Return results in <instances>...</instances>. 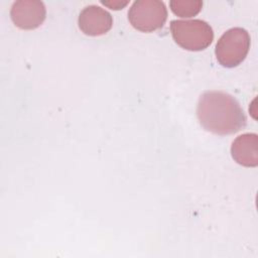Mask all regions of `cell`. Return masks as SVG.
Returning <instances> with one entry per match:
<instances>
[{"label":"cell","mask_w":258,"mask_h":258,"mask_svg":"<svg viewBox=\"0 0 258 258\" xmlns=\"http://www.w3.org/2000/svg\"><path fill=\"white\" fill-rule=\"evenodd\" d=\"M78 24L86 35L99 36L111 29L113 18L104 8L97 5H89L80 12Z\"/></svg>","instance_id":"8992f818"},{"label":"cell","mask_w":258,"mask_h":258,"mask_svg":"<svg viewBox=\"0 0 258 258\" xmlns=\"http://www.w3.org/2000/svg\"><path fill=\"white\" fill-rule=\"evenodd\" d=\"M13 23L21 29H35L42 24L46 16V9L42 1L18 0L10 9Z\"/></svg>","instance_id":"5b68a950"},{"label":"cell","mask_w":258,"mask_h":258,"mask_svg":"<svg viewBox=\"0 0 258 258\" xmlns=\"http://www.w3.org/2000/svg\"><path fill=\"white\" fill-rule=\"evenodd\" d=\"M101 3L104 4L105 6H108L111 9L119 10V9H122L123 7H125L129 2L128 1H119V0H114V1H104V0H102Z\"/></svg>","instance_id":"9c48e42d"},{"label":"cell","mask_w":258,"mask_h":258,"mask_svg":"<svg viewBox=\"0 0 258 258\" xmlns=\"http://www.w3.org/2000/svg\"><path fill=\"white\" fill-rule=\"evenodd\" d=\"M233 159L240 165L255 167L258 165V135L244 133L236 137L231 145Z\"/></svg>","instance_id":"52a82bcc"},{"label":"cell","mask_w":258,"mask_h":258,"mask_svg":"<svg viewBox=\"0 0 258 258\" xmlns=\"http://www.w3.org/2000/svg\"><path fill=\"white\" fill-rule=\"evenodd\" d=\"M131 25L142 32H151L163 26L167 19V9L160 0H136L128 11Z\"/></svg>","instance_id":"277c9868"},{"label":"cell","mask_w":258,"mask_h":258,"mask_svg":"<svg viewBox=\"0 0 258 258\" xmlns=\"http://www.w3.org/2000/svg\"><path fill=\"white\" fill-rule=\"evenodd\" d=\"M169 6L171 11L183 18L197 15L203 7V1L201 0H170Z\"/></svg>","instance_id":"ba28073f"},{"label":"cell","mask_w":258,"mask_h":258,"mask_svg":"<svg viewBox=\"0 0 258 258\" xmlns=\"http://www.w3.org/2000/svg\"><path fill=\"white\" fill-rule=\"evenodd\" d=\"M170 31L174 41L180 47L191 51L207 48L214 39L212 26L202 19L172 20Z\"/></svg>","instance_id":"7a4b0ae2"},{"label":"cell","mask_w":258,"mask_h":258,"mask_svg":"<svg viewBox=\"0 0 258 258\" xmlns=\"http://www.w3.org/2000/svg\"><path fill=\"white\" fill-rule=\"evenodd\" d=\"M249 48L250 35L248 31L242 27H233L219 38L215 53L223 67L234 68L245 59Z\"/></svg>","instance_id":"3957f363"},{"label":"cell","mask_w":258,"mask_h":258,"mask_svg":"<svg viewBox=\"0 0 258 258\" xmlns=\"http://www.w3.org/2000/svg\"><path fill=\"white\" fill-rule=\"evenodd\" d=\"M197 115L203 128L217 135H230L246 126V115L239 102L223 91L202 94Z\"/></svg>","instance_id":"6da1fadb"}]
</instances>
